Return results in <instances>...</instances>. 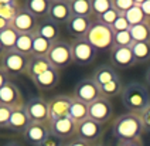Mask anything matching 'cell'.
<instances>
[{"label":"cell","instance_id":"obj_1","mask_svg":"<svg viewBox=\"0 0 150 146\" xmlns=\"http://www.w3.org/2000/svg\"><path fill=\"white\" fill-rule=\"evenodd\" d=\"M144 125L140 113L127 112L119 115L112 123V133L117 142L139 140L144 133Z\"/></svg>","mask_w":150,"mask_h":146},{"label":"cell","instance_id":"obj_2","mask_svg":"<svg viewBox=\"0 0 150 146\" xmlns=\"http://www.w3.org/2000/svg\"><path fill=\"white\" fill-rule=\"evenodd\" d=\"M120 98L123 106L133 113H142L150 105V92L147 86L136 81L129 82L123 86Z\"/></svg>","mask_w":150,"mask_h":146},{"label":"cell","instance_id":"obj_3","mask_svg":"<svg viewBox=\"0 0 150 146\" xmlns=\"http://www.w3.org/2000/svg\"><path fill=\"white\" fill-rule=\"evenodd\" d=\"M113 35H115V33H113L112 27L106 26L95 18L85 38L98 51H106V50L113 48Z\"/></svg>","mask_w":150,"mask_h":146},{"label":"cell","instance_id":"obj_4","mask_svg":"<svg viewBox=\"0 0 150 146\" xmlns=\"http://www.w3.org/2000/svg\"><path fill=\"white\" fill-rule=\"evenodd\" d=\"M31 55H25L16 50H8L0 60V65L8 74V77H18L28 72Z\"/></svg>","mask_w":150,"mask_h":146},{"label":"cell","instance_id":"obj_5","mask_svg":"<svg viewBox=\"0 0 150 146\" xmlns=\"http://www.w3.org/2000/svg\"><path fill=\"white\" fill-rule=\"evenodd\" d=\"M47 60L54 68L64 69L69 64H72V50H71V43L67 40H58L52 44L51 50L47 54Z\"/></svg>","mask_w":150,"mask_h":146},{"label":"cell","instance_id":"obj_6","mask_svg":"<svg viewBox=\"0 0 150 146\" xmlns=\"http://www.w3.org/2000/svg\"><path fill=\"white\" fill-rule=\"evenodd\" d=\"M71 50H72V60L78 65H89L96 60L98 50L92 45L85 37L83 38H74L71 41Z\"/></svg>","mask_w":150,"mask_h":146},{"label":"cell","instance_id":"obj_7","mask_svg":"<svg viewBox=\"0 0 150 146\" xmlns=\"http://www.w3.org/2000/svg\"><path fill=\"white\" fill-rule=\"evenodd\" d=\"M71 96L74 99H78L81 102L89 105L93 101L100 98V88L92 77H85L82 79H79V82L75 85Z\"/></svg>","mask_w":150,"mask_h":146},{"label":"cell","instance_id":"obj_8","mask_svg":"<svg viewBox=\"0 0 150 146\" xmlns=\"http://www.w3.org/2000/svg\"><path fill=\"white\" fill-rule=\"evenodd\" d=\"M24 106L31 122H35V123H48L50 122L48 101H45L42 96H33V98H30L24 103Z\"/></svg>","mask_w":150,"mask_h":146},{"label":"cell","instance_id":"obj_9","mask_svg":"<svg viewBox=\"0 0 150 146\" xmlns=\"http://www.w3.org/2000/svg\"><path fill=\"white\" fill-rule=\"evenodd\" d=\"M102 135H103V125L91 118H86L76 125V137L91 145H96L98 140H100Z\"/></svg>","mask_w":150,"mask_h":146},{"label":"cell","instance_id":"obj_10","mask_svg":"<svg viewBox=\"0 0 150 146\" xmlns=\"http://www.w3.org/2000/svg\"><path fill=\"white\" fill-rule=\"evenodd\" d=\"M38 24H40V20L34 17L24 7H21L17 11V14L10 23V26L13 27L18 34H35Z\"/></svg>","mask_w":150,"mask_h":146},{"label":"cell","instance_id":"obj_11","mask_svg":"<svg viewBox=\"0 0 150 146\" xmlns=\"http://www.w3.org/2000/svg\"><path fill=\"white\" fill-rule=\"evenodd\" d=\"M76 122L71 119L69 116H64V118H58L48 122V128L50 132L55 136L61 137L62 140L65 139H71V137H76Z\"/></svg>","mask_w":150,"mask_h":146},{"label":"cell","instance_id":"obj_12","mask_svg":"<svg viewBox=\"0 0 150 146\" xmlns=\"http://www.w3.org/2000/svg\"><path fill=\"white\" fill-rule=\"evenodd\" d=\"M88 106H89V118L102 123V125H105L112 118L113 106H112L110 99H106V98L100 96L99 99L93 101Z\"/></svg>","mask_w":150,"mask_h":146},{"label":"cell","instance_id":"obj_13","mask_svg":"<svg viewBox=\"0 0 150 146\" xmlns=\"http://www.w3.org/2000/svg\"><path fill=\"white\" fill-rule=\"evenodd\" d=\"M110 62L115 68L119 69H129L136 65L130 47H113L110 50Z\"/></svg>","mask_w":150,"mask_h":146},{"label":"cell","instance_id":"obj_14","mask_svg":"<svg viewBox=\"0 0 150 146\" xmlns=\"http://www.w3.org/2000/svg\"><path fill=\"white\" fill-rule=\"evenodd\" d=\"M72 17L71 7H69V1L67 0H52L48 10V18L51 21H54L55 24H65L69 21V18Z\"/></svg>","mask_w":150,"mask_h":146},{"label":"cell","instance_id":"obj_15","mask_svg":"<svg viewBox=\"0 0 150 146\" xmlns=\"http://www.w3.org/2000/svg\"><path fill=\"white\" fill-rule=\"evenodd\" d=\"M50 128L48 123H35L31 122V125L27 128L23 136L27 143H30L31 146H41L42 142L50 136Z\"/></svg>","mask_w":150,"mask_h":146},{"label":"cell","instance_id":"obj_16","mask_svg":"<svg viewBox=\"0 0 150 146\" xmlns=\"http://www.w3.org/2000/svg\"><path fill=\"white\" fill-rule=\"evenodd\" d=\"M0 103L7 105L14 109L18 106H23L25 102H23V96H21L18 86L10 81L3 88H0Z\"/></svg>","mask_w":150,"mask_h":146},{"label":"cell","instance_id":"obj_17","mask_svg":"<svg viewBox=\"0 0 150 146\" xmlns=\"http://www.w3.org/2000/svg\"><path fill=\"white\" fill-rule=\"evenodd\" d=\"M72 102V96L69 95H57L48 101L50 108V120L68 116V111Z\"/></svg>","mask_w":150,"mask_h":146},{"label":"cell","instance_id":"obj_18","mask_svg":"<svg viewBox=\"0 0 150 146\" xmlns=\"http://www.w3.org/2000/svg\"><path fill=\"white\" fill-rule=\"evenodd\" d=\"M31 125V119L28 116V113L25 111V106H18L13 109L11 113V118L8 120L7 129L11 132H16V133H24L27 128Z\"/></svg>","mask_w":150,"mask_h":146},{"label":"cell","instance_id":"obj_19","mask_svg":"<svg viewBox=\"0 0 150 146\" xmlns=\"http://www.w3.org/2000/svg\"><path fill=\"white\" fill-rule=\"evenodd\" d=\"M31 81L38 91H52L59 84V71L52 67L48 71L42 72L41 75L33 78Z\"/></svg>","mask_w":150,"mask_h":146},{"label":"cell","instance_id":"obj_20","mask_svg":"<svg viewBox=\"0 0 150 146\" xmlns=\"http://www.w3.org/2000/svg\"><path fill=\"white\" fill-rule=\"evenodd\" d=\"M93 20L92 17H76L72 16L67 23V31L74 38H83L86 37L89 28H91Z\"/></svg>","mask_w":150,"mask_h":146},{"label":"cell","instance_id":"obj_21","mask_svg":"<svg viewBox=\"0 0 150 146\" xmlns=\"http://www.w3.org/2000/svg\"><path fill=\"white\" fill-rule=\"evenodd\" d=\"M35 34L44 37L45 40H48L51 43H55L61 40L59 35H61V30H59V26L55 24L54 21H51L50 18H44V20H40V24H38V28H37V33Z\"/></svg>","mask_w":150,"mask_h":146},{"label":"cell","instance_id":"obj_22","mask_svg":"<svg viewBox=\"0 0 150 146\" xmlns=\"http://www.w3.org/2000/svg\"><path fill=\"white\" fill-rule=\"evenodd\" d=\"M92 78L100 86L110 82V81H113V79H116V78H119V75L116 72V68L112 64H102V65H99L98 68L93 71Z\"/></svg>","mask_w":150,"mask_h":146},{"label":"cell","instance_id":"obj_23","mask_svg":"<svg viewBox=\"0 0 150 146\" xmlns=\"http://www.w3.org/2000/svg\"><path fill=\"white\" fill-rule=\"evenodd\" d=\"M50 4L51 1H48V0H27L24 4V9L27 11H30L38 20H44V18L48 17Z\"/></svg>","mask_w":150,"mask_h":146},{"label":"cell","instance_id":"obj_24","mask_svg":"<svg viewBox=\"0 0 150 146\" xmlns=\"http://www.w3.org/2000/svg\"><path fill=\"white\" fill-rule=\"evenodd\" d=\"M68 116L76 123H79V122L85 120L86 118H89V106H88V103L81 102V101L72 98V102H71L69 111H68Z\"/></svg>","mask_w":150,"mask_h":146},{"label":"cell","instance_id":"obj_25","mask_svg":"<svg viewBox=\"0 0 150 146\" xmlns=\"http://www.w3.org/2000/svg\"><path fill=\"white\" fill-rule=\"evenodd\" d=\"M50 68H52V65L50 64V61L47 60V57H33L31 55L27 75L30 77V79H33V78L41 75L42 72L48 71Z\"/></svg>","mask_w":150,"mask_h":146},{"label":"cell","instance_id":"obj_26","mask_svg":"<svg viewBox=\"0 0 150 146\" xmlns=\"http://www.w3.org/2000/svg\"><path fill=\"white\" fill-rule=\"evenodd\" d=\"M72 16L76 17H92V6L89 0H69Z\"/></svg>","mask_w":150,"mask_h":146},{"label":"cell","instance_id":"obj_27","mask_svg":"<svg viewBox=\"0 0 150 146\" xmlns=\"http://www.w3.org/2000/svg\"><path fill=\"white\" fill-rule=\"evenodd\" d=\"M133 43H150V23H142L129 28Z\"/></svg>","mask_w":150,"mask_h":146},{"label":"cell","instance_id":"obj_28","mask_svg":"<svg viewBox=\"0 0 150 146\" xmlns=\"http://www.w3.org/2000/svg\"><path fill=\"white\" fill-rule=\"evenodd\" d=\"M52 44L54 43H51V41H48V40H45V38L41 37V35L34 34L31 55H33V57H47V54H48V51L51 50Z\"/></svg>","mask_w":150,"mask_h":146},{"label":"cell","instance_id":"obj_29","mask_svg":"<svg viewBox=\"0 0 150 146\" xmlns=\"http://www.w3.org/2000/svg\"><path fill=\"white\" fill-rule=\"evenodd\" d=\"M136 64H144L150 61V43H133L130 45Z\"/></svg>","mask_w":150,"mask_h":146},{"label":"cell","instance_id":"obj_30","mask_svg":"<svg viewBox=\"0 0 150 146\" xmlns=\"http://www.w3.org/2000/svg\"><path fill=\"white\" fill-rule=\"evenodd\" d=\"M100 96L106 98V99H110V98H115L117 95H122V91H123V85H122V81L120 78H116L113 81H110L105 85H100Z\"/></svg>","mask_w":150,"mask_h":146},{"label":"cell","instance_id":"obj_31","mask_svg":"<svg viewBox=\"0 0 150 146\" xmlns=\"http://www.w3.org/2000/svg\"><path fill=\"white\" fill-rule=\"evenodd\" d=\"M33 37L34 34H18L13 50L21 52V54H25V55H31V51H33Z\"/></svg>","mask_w":150,"mask_h":146},{"label":"cell","instance_id":"obj_32","mask_svg":"<svg viewBox=\"0 0 150 146\" xmlns=\"http://www.w3.org/2000/svg\"><path fill=\"white\" fill-rule=\"evenodd\" d=\"M17 37H18V33H17L11 26L0 31V43H1V45H3L4 48H6V51L14 48Z\"/></svg>","mask_w":150,"mask_h":146},{"label":"cell","instance_id":"obj_33","mask_svg":"<svg viewBox=\"0 0 150 146\" xmlns=\"http://www.w3.org/2000/svg\"><path fill=\"white\" fill-rule=\"evenodd\" d=\"M125 17H126V20L129 21L130 27L137 26V24H142V23H146V21H147L146 17H144V14H143L142 9H140V6L137 4V0H136V4H134L133 7L125 13Z\"/></svg>","mask_w":150,"mask_h":146},{"label":"cell","instance_id":"obj_34","mask_svg":"<svg viewBox=\"0 0 150 146\" xmlns=\"http://www.w3.org/2000/svg\"><path fill=\"white\" fill-rule=\"evenodd\" d=\"M21 9L20 4L14 1V0H6V3L0 7V17L6 18L11 23V20L14 18V16L17 14V11Z\"/></svg>","mask_w":150,"mask_h":146},{"label":"cell","instance_id":"obj_35","mask_svg":"<svg viewBox=\"0 0 150 146\" xmlns=\"http://www.w3.org/2000/svg\"><path fill=\"white\" fill-rule=\"evenodd\" d=\"M92 16H95V18H99L103 13H106L108 10H110L112 6V0H92Z\"/></svg>","mask_w":150,"mask_h":146},{"label":"cell","instance_id":"obj_36","mask_svg":"<svg viewBox=\"0 0 150 146\" xmlns=\"http://www.w3.org/2000/svg\"><path fill=\"white\" fill-rule=\"evenodd\" d=\"M133 44V38L130 35V31H117L113 35V47H130Z\"/></svg>","mask_w":150,"mask_h":146},{"label":"cell","instance_id":"obj_37","mask_svg":"<svg viewBox=\"0 0 150 146\" xmlns=\"http://www.w3.org/2000/svg\"><path fill=\"white\" fill-rule=\"evenodd\" d=\"M136 4V0H112V6L113 9L117 10L120 14H125L126 11L133 7Z\"/></svg>","mask_w":150,"mask_h":146},{"label":"cell","instance_id":"obj_38","mask_svg":"<svg viewBox=\"0 0 150 146\" xmlns=\"http://www.w3.org/2000/svg\"><path fill=\"white\" fill-rule=\"evenodd\" d=\"M119 16H120V13L112 7V9L108 10L106 13H103V14H102L99 18H96V20H99L100 23H103V24H106V26L112 27V24L116 21V18L119 17Z\"/></svg>","mask_w":150,"mask_h":146},{"label":"cell","instance_id":"obj_39","mask_svg":"<svg viewBox=\"0 0 150 146\" xmlns=\"http://www.w3.org/2000/svg\"><path fill=\"white\" fill-rule=\"evenodd\" d=\"M11 113H13V108H10V106H7V105L0 103V128L7 129L8 120H10V118H11Z\"/></svg>","mask_w":150,"mask_h":146},{"label":"cell","instance_id":"obj_40","mask_svg":"<svg viewBox=\"0 0 150 146\" xmlns=\"http://www.w3.org/2000/svg\"><path fill=\"white\" fill-rule=\"evenodd\" d=\"M129 28H130V24H129V21L126 20L125 14H120V16L116 18V21L112 24L113 33H117V31H126V30H129Z\"/></svg>","mask_w":150,"mask_h":146},{"label":"cell","instance_id":"obj_41","mask_svg":"<svg viewBox=\"0 0 150 146\" xmlns=\"http://www.w3.org/2000/svg\"><path fill=\"white\" fill-rule=\"evenodd\" d=\"M64 145H67V143H64V140H62L61 137L50 133V136L42 142L41 146H64Z\"/></svg>","mask_w":150,"mask_h":146},{"label":"cell","instance_id":"obj_42","mask_svg":"<svg viewBox=\"0 0 150 146\" xmlns=\"http://www.w3.org/2000/svg\"><path fill=\"white\" fill-rule=\"evenodd\" d=\"M137 4L140 6L146 20L150 23V0H137Z\"/></svg>","mask_w":150,"mask_h":146},{"label":"cell","instance_id":"obj_43","mask_svg":"<svg viewBox=\"0 0 150 146\" xmlns=\"http://www.w3.org/2000/svg\"><path fill=\"white\" fill-rule=\"evenodd\" d=\"M140 116H142L143 125H144V130L150 132V105L140 113Z\"/></svg>","mask_w":150,"mask_h":146},{"label":"cell","instance_id":"obj_44","mask_svg":"<svg viewBox=\"0 0 150 146\" xmlns=\"http://www.w3.org/2000/svg\"><path fill=\"white\" fill-rule=\"evenodd\" d=\"M7 82H10V77H8L7 72L3 69V67L0 65V88H3Z\"/></svg>","mask_w":150,"mask_h":146},{"label":"cell","instance_id":"obj_45","mask_svg":"<svg viewBox=\"0 0 150 146\" xmlns=\"http://www.w3.org/2000/svg\"><path fill=\"white\" fill-rule=\"evenodd\" d=\"M116 146H143L142 139L139 140H127V142H117Z\"/></svg>","mask_w":150,"mask_h":146},{"label":"cell","instance_id":"obj_46","mask_svg":"<svg viewBox=\"0 0 150 146\" xmlns=\"http://www.w3.org/2000/svg\"><path fill=\"white\" fill-rule=\"evenodd\" d=\"M68 146H93V145L85 142V140H81V139H78V137H75V139H72V140L68 143Z\"/></svg>","mask_w":150,"mask_h":146},{"label":"cell","instance_id":"obj_47","mask_svg":"<svg viewBox=\"0 0 150 146\" xmlns=\"http://www.w3.org/2000/svg\"><path fill=\"white\" fill-rule=\"evenodd\" d=\"M7 27H10V21L6 20V18L0 17V31H1V30H4V28H7Z\"/></svg>","mask_w":150,"mask_h":146},{"label":"cell","instance_id":"obj_48","mask_svg":"<svg viewBox=\"0 0 150 146\" xmlns=\"http://www.w3.org/2000/svg\"><path fill=\"white\" fill-rule=\"evenodd\" d=\"M144 79H146V84L150 86V67L146 69V75H144Z\"/></svg>","mask_w":150,"mask_h":146},{"label":"cell","instance_id":"obj_49","mask_svg":"<svg viewBox=\"0 0 150 146\" xmlns=\"http://www.w3.org/2000/svg\"><path fill=\"white\" fill-rule=\"evenodd\" d=\"M3 146H23L21 143H18V142H14V140H11V142H7L6 145H3Z\"/></svg>","mask_w":150,"mask_h":146},{"label":"cell","instance_id":"obj_50","mask_svg":"<svg viewBox=\"0 0 150 146\" xmlns=\"http://www.w3.org/2000/svg\"><path fill=\"white\" fill-rule=\"evenodd\" d=\"M4 52H6V48H4V47L1 45V43H0V58L4 55Z\"/></svg>","mask_w":150,"mask_h":146},{"label":"cell","instance_id":"obj_51","mask_svg":"<svg viewBox=\"0 0 150 146\" xmlns=\"http://www.w3.org/2000/svg\"><path fill=\"white\" fill-rule=\"evenodd\" d=\"M93 146H105V145H102V143H96V145H93Z\"/></svg>","mask_w":150,"mask_h":146},{"label":"cell","instance_id":"obj_52","mask_svg":"<svg viewBox=\"0 0 150 146\" xmlns=\"http://www.w3.org/2000/svg\"><path fill=\"white\" fill-rule=\"evenodd\" d=\"M64 146H68V143H67V145H64Z\"/></svg>","mask_w":150,"mask_h":146}]
</instances>
